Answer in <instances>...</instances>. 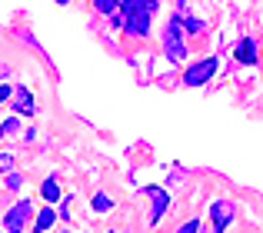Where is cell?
Masks as SVG:
<instances>
[{
	"label": "cell",
	"mask_w": 263,
	"mask_h": 233,
	"mask_svg": "<svg viewBox=\"0 0 263 233\" xmlns=\"http://www.w3.org/2000/svg\"><path fill=\"white\" fill-rule=\"evenodd\" d=\"M120 13H123V30L130 37H147L150 33V17L154 13L143 7V0H120Z\"/></svg>",
	"instance_id": "6da1fadb"
},
{
	"label": "cell",
	"mask_w": 263,
	"mask_h": 233,
	"mask_svg": "<svg viewBox=\"0 0 263 233\" xmlns=\"http://www.w3.org/2000/svg\"><path fill=\"white\" fill-rule=\"evenodd\" d=\"M183 20L174 17L167 24V30H163V53H167V60H174V64H183L186 60V47H183Z\"/></svg>",
	"instance_id": "7a4b0ae2"
},
{
	"label": "cell",
	"mask_w": 263,
	"mask_h": 233,
	"mask_svg": "<svg viewBox=\"0 0 263 233\" xmlns=\"http://www.w3.org/2000/svg\"><path fill=\"white\" fill-rule=\"evenodd\" d=\"M217 57H206V60H197V64H190L183 70V87H203L206 80L217 73Z\"/></svg>",
	"instance_id": "3957f363"
},
{
	"label": "cell",
	"mask_w": 263,
	"mask_h": 233,
	"mask_svg": "<svg viewBox=\"0 0 263 233\" xmlns=\"http://www.w3.org/2000/svg\"><path fill=\"white\" fill-rule=\"evenodd\" d=\"M237 217V207H233L230 200H217L210 207V220H213V233H223L230 227V220Z\"/></svg>",
	"instance_id": "277c9868"
},
{
	"label": "cell",
	"mask_w": 263,
	"mask_h": 233,
	"mask_svg": "<svg viewBox=\"0 0 263 233\" xmlns=\"http://www.w3.org/2000/svg\"><path fill=\"white\" fill-rule=\"evenodd\" d=\"M30 213H33L30 200L13 203V207H10V213H7V233H20V230H24V223L30 220Z\"/></svg>",
	"instance_id": "5b68a950"
},
{
	"label": "cell",
	"mask_w": 263,
	"mask_h": 233,
	"mask_svg": "<svg viewBox=\"0 0 263 233\" xmlns=\"http://www.w3.org/2000/svg\"><path fill=\"white\" fill-rule=\"evenodd\" d=\"M147 193H150V223H160L163 213H167V207H170V193L160 190V187H150Z\"/></svg>",
	"instance_id": "8992f818"
},
{
	"label": "cell",
	"mask_w": 263,
	"mask_h": 233,
	"mask_svg": "<svg viewBox=\"0 0 263 233\" xmlns=\"http://www.w3.org/2000/svg\"><path fill=\"white\" fill-rule=\"evenodd\" d=\"M13 113H24V116L33 113V97H30V90H24V87H13Z\"/></svg>",
	"instance_id": "52a82bcc"
},
{
	"label": "cell",
	"mask_w": 263,
	"mask_h": 233,
	"mask_svg": "<svg viewBox=\"0 0 263 233\" xmlns=\"http://www.w3.org/2000/svg\"><path fill=\"white\" fill-rule=\"evenodd\" d=\"M233 53H237V60H240V64H247V67H250V64H257V44H253L250 37H243V40H240V44L233 47Z\"/></svg>",
	"instance_id": "ba28073f"
},
{
	"label": "cell",
	"mask_w": 263,
	"mask_h": 233,
	"mask_svg": "<svg viewBox=\"0 0 263 233\" xmlns=\"http://www.w3.org/2000/svg\"><path fill=\"white\" fill-rule=\"evenodd\" d=\"M53 223H57V213H53V210L47 207V210H40V213H37V220H33V230L44 233V230H50Z\"/></svg>",
	"instance_id": "9c48e42d"
},
{
	"label": "cell",
	"mask_w": 263,
	"mask_h": 233,
	"mask_svg": "<svg viewBox=\"0 0 263 233\" xmlns=\"http://www.w3.org/2000/svg\"><path fill=\"white\" fill-rule=\"evenodd\" d=\"M40 197H44L47 203H57V200H60V187H57V180H47L44 187H40Z\"/></svg>",
	"instance_id": "30bf717a"
},
{
	"label": "cell",
	"mask_w": 263,
	"mask_h": 233,
	"mask_svg": "<svg viewBox=\"0 0 263 233\" xmlns=\"http://www.w3.org/2000/svg\"><path fill=\"white\" fill-rule=\"evenodd\" d=\"M120 7V0H93V10L97 13H114Z\"/></svg>",
	"instance_id": "8fae6325"
},
{
	"label": "cell",
	"mask_w": 263,
	"mask_h": 233,
	"mask_svg": "<svg viewBox=\"0 0 263 233\" xmlns=\"http://www.w3.org/2000/svg\"><path fill=\"white\" fill-rule=\"evenodd\" d=\"M17 130H20V120H17V116H10V120L0 127V137H10V133H17Z\"/></svg>",
	"instance_id": "7c38bea8"
},
{
	"label": "cell",
	"mask_w": 263,
	"mask_h": 233,
	"mask_svg": "<svg viewBox=\"0 0 263 233\" xmlns=\"http://www.w3.org/2000/svg\"><path fill=\"white\" fill-rule=\"evenodd\" d=\"M110 207H114V200H110V197H103V193H100V197H93V210H100V213H107Z\"/></svg>",
	"instance_id": "4fadbf2b"
},
{
	"label": "cell",
	"mask_w": 263,
	"mask_h": 233,
	"mask_svg": "<svg viewBox=\"0 0 263 233\" xmlns=\"http://www.w3.org/2000/svg\"><path fill=\"white\" fill-rule=\"evenodd\" d=\"M183 30H190V33H203V24H200V20H183Z\"/></svg>",
	"instance_id": "5bb4252c"
},
{
	"label": "cell",
	"mask_w": 263,
	"mask_h": 233,
	"mask_svg": "<svg viewBox=\"0 0 263 233\" xmlns=\"http://www.w3.org/2000/svg\"><path fill=\"white\" fill-rule=\"evenodd\" d=\"M177 233H200V220H186Z\"/></svg>",
	"instance_id": "9a60e30c"
},
{
	"label": "cell",
	"mask_w": 263,
	"mask_h": 233,
	"mask_svg": "<svg viewBox=\"0 0 263 233\" xmlns=\"http://www.w3.org/2000/svg\"><path fill=\"white\" fill-rule=\"evenodd\" d=\"M10 167H13V157L10 153H0V173H7Z\"/></svg>",
	"instance_id": "2e32d148"
},
{
	"label": "cell",
	"mask_w": 263,
	"mask_h": 233,
	"mask_svg": "<svg viewBox=\"0 0 263 233\" xmlns=\"http://www.w3.org/2000/svg\"><path fill=\"white\" fill-rule=\"evenodd\" d=\"M20 183H24V180H20V173H10V177H7V187H10V190H20Z\"/></svg>",
	"instance_id": "e0dca14e"
},
{
	"label": "cell",
	"mask_w": 263,
	"mask_h": 233,
	"mask_svg": "<svg viewBox=\"0 0 263 233\" xmlns=\"http://www.w3.org/2000/svg\"><path fill=\"white\" fill-rule=\"evenodd\" d=\"M10 93H13V87H0V104H4V100L10 97Z\"/></svg>",
	"instance_id": "ac0fdd59"
},
{
	"label": "cell",
	"mask_w": 263,
	"mask_h": 233,
	"mask_svg": "<svg viewBox=\"0 0 263 233\" xmlns=\"http://www.w3.org/2000/svg\"><path fill=\"white\" fill-rule=\"evenodd\" d=\"M57 4H70V0H57Z\"/></svg>",
	"instance_id": "d6986e66"
},
{
	"label": "cell",
	"mask_w": 263,
	"mask_h": 233,
	"mask_svg": "<svg viewBox=\"0 0 263 233\" xmlns=\"http://www.w3.org/2000/svg\"><path fill=\"white\" fill-rule=\"evenodd\" d=\"M0 233H4V230H0Z\"/></svg>",
	"instance_id": "ffe728a7"
}]
</instances>
